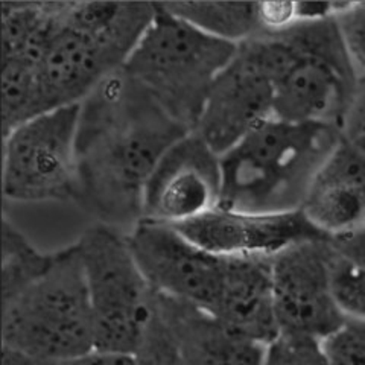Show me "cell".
<instances>
[{
    "label": "cell",
    "mask_w": 365,
    "mask_h": 365,
    "mask_svg": "<svg viewBox=\"0 0 365 365\" xmlns=\"http://www.w3.org/2000/svg\"><path fill=\"white\" fill-rule=\"evenodd\" d=\"M237 46L216 40L157 4V13L123 71L170 118L193 133L215 79Z\"/></svg>",
    "instance_id": "obj_5"
},
{
    "label": "cell",
    "mask_w": 365,
    "mask_h": 365,
    "mask_svg": "<svg viewBox=\"0 0 365 365\" xmlns=\"http://www.w3.org/2000/svg\"><path fill=\"white\" fill-rule=\"evenodd\" d=\"M157 13L153 2H66L38 63L43 113L78 106L128 61Z\"/></svg>",
    "instance_id": "obj_4"
},
{
    "label": "cell",
    "mask_w": 365,
    "mask_h": 365,
    "mask_svg": "<svg viewBox=\"0 0 365 365\" xmlns=\"http://www.w3.org/2000/svg\"><path fill=\"white\" fill-rule=\"evenodd\" d=\"M154 304L187 365H265L267 347L209 311L155 292Z\"/></svg>",
    "instance_id": "obj_15"
},
{
    "label": "cell",
    "mask_w": 365,
    "mask_h": 365,
    "mask_svg": "<svg viewBox=\"0 0 365 365\" xmlns=\"http://www.w3.org/2000/svg\"><path fill=\"white\" fill-rule=\"evenodd\" d=\"M66 2L2 4V58L38 64L58 29Z\"/></svg>",
    "instance_id": "obj_17"
},
{
    "label": "cell",
    "mask_w": 365,
    "mask_h": 365,
    "mask_svg": "<svg viewBox=\"0 0 365 365\" xmlns=\"http://www.w3.org/2000/svg\"><path fill=\"white\" fill-rule=\"evenodd\" d=\"M272 101L269 78L239 44L233 60L215 79L193 133L222 155L274 118Z\"/></svg>",
    "instance_id": "obj_12"
},
{
    "label": "cell",
    "mask_w": 365,
    "mask_h": 365,
    "mask_svg": "<svg viewBox=\"0 0 365 365\" xmlns=\"http://www.w3.org/2000/svg\"><path fill=\"white\" fill-rule=\"evenodd\" d=\"M319 344L329 365H365V322L347 318Z\"/></svg>",
    "instance_id": "obj_22"
},
{
    "label": "cell",
    "mask_w": 365,
    "mask_h": 365,
    "mask_svg": "<svg viewBox=\"0 0 365 365\" xmlns=\"http://www.w3.org/2000/svg\"><path fill=\"white\" fill-rule=\"evenodd\" d=\"M332 247L330 287L334 299L346 318L365 322V267L341 255Z\"/></svg>",
    "instance_id": "obj_21"
},
{
    "label": "cell",
    "mask_w": 365,
    "mask_h": 365,
    "mask_svg": "<svg viewBox=\"0 0 365 365\" xmlns=\"http://www.w3.org/2000/svg\"><path fill=\"white\" fill-rule=\"evenodd\" d=\"M2 134L43 113L38 64L2 58Z\"/></svg>",
    "instance_id": "obj_20"
},
{
    "label": "cell",
    "mask_w": 365,
    "mask_h": 365,
    "mask_svg": "<svg viewBox=\"0 0 365 365\" xmlns=\"http://www.w3.org/2000/svg\"><path fill=\"white\" fill-rule=\"evenodd\" d=\"M2 346L56 361L95 349V322L76 244L56 250L51 268L2 307Z\"/></svg>",
    "instance_id": "obj_6"
},
{
    "label": "cell",
    "mask_w": 365,
    "mask_h": 365,
    "mask_svg": "<svg viewBox=\"0 0 365 365\" xmlns=\"http://www.w3.org/2000/svg\"><path fill=\"white\" fill-rule=\"evenodd\" d=\"M220 155L195 133L158 160L143 190L142 220L182 225L220 205Z\"/></svg>",
    "instance_id": "obj_11"
},
{
    "label": "cell",
    "mask_w": 365,
    "mask_h": 365,
    "mask_svg": "<svg viewBox=\"0 0 365 365\" xmlns=\"http://www.w3.org/2000/svg\"><path fill=\"white\" fill-rule=\"evenodd\" d=\"M262 32L283 31L295 23V2H259Z\"/></svg>",
    "instance_id": "obj_27"
},
{
    "label": "cell",
    "mask_w": 365,
    "mask_h": 365,
    "mask_svg": "<svg viewBox=\"0 0 365 365\" xmlns=\"http://www.w3.org/2000/svg\"><path fill=\"white\" fill-rule=\"evenodd\" d=\"M64 365H139V361L133 351L95 347L81 356L66 361Z\"/></svg>",
    "instance_id": "obj_28"
},
{
    "label": "cell",
    "mask_w": 365,
    "mask_h": 365,
    "mask_svg": "<svg viewBox=\"0 0 365 365\" xmlns=\"http://www.w3.org/2000/svg\"><path fill=\"white\" fill-rule=\"evenodd\" d=\"M330 244L341 255H344L349 259L358 262L359 265L365 267V227L351 235L330 239Z\"/></svg>",
    "instance_id": "obj_29"
},
{
    "label": "cell",
    "mask_w": 365,
    "mask_h": 365,
    "mask_svg": "<svg viewBox=\"0 0 365 365\" xmlns=\"http://www.w3.org/2000/svg\"><path fill=\"white\" fill-rule=\"evenodd\" d=\"M210 314L235 332L265 346L277 339L271 259L225 257L221 291Z\"/></svg>",
    "instance_id": "obj_16"
},
{
    "label": "cell",
    "mask_w": 365,
    "mask_h": 365,
    "mask_svg": "<svg viewBox=\"0 0 365 365\" xmlns=\"http://www.w3.org/2000/svg\"><path fill=\"white\" fill-rule=\"evenodd\" d=\"M163 6L205 36L236 46L262 32L259 2H166Z\"/></svg>",
    "instance_id": "obj_18"
},
{
    "label": "cell",
    "mask_w": 365,
    "mask_h": 365,
    "mask_svg": "<svg viewBox=\"0 0 365 365\" xmlns=\"http://www.w3.org/2000/svg\"><path fill=\"white\" fill-rule=\"evenodd\" d=\"M339 140L334 125L268 119L220 155V207L251 213L300 210L314 177Z\"/></svg>",
    "instance_id": "obj_3"
},
{
    "label": "cell",
    "mask_w": 365,
    "mask_h": 365,
    "mask_svg": "<svg viewBox=\"0 0 365 365\" xmlns=\"http://www.w3.org/2000/svg\"><path fill=\"white\" fill-rule=\"evenodd\" d=\"M335 20L359 75L365 73V2H336Z\"/></svg>",
    "instance_id": "obj_23"
},
{
    "label": "cell",
    "mask_w": 365,
    "mask_h": 365,
    "mask_svg": "<svg viewBox=\"0 0 365 365\" xmlns=\"http://www.w3.org/2000/svg\"><path fill=\"white\" fill-rule=\"evenodd\" d=\"M53 253H44L11 222L2 221V307L14 302L48 271Z\"/></svg>",
    "instance_id": "obj_19"
},
{
    "label": "cell",
    "mask_w": 365,
    "mask_h": 365,
    "mask_svg": "<svg viewBox=\"0 0 365 365\" xmlns=\"http://www.w3.org/2000/svg\"><path fill=\"white\" fill-rule=\"evenodd\" d=\"M175 228L193 244L222 257L272 259L292 245L329 239L306 220L302 210L251 213L218 205Z\"/></svg>",
    "instance_id": "obj_13"
},
{
    "label": "cell",
    "mask_w": 365,
    "mask_h": 365,
    "mask_svg": "<svg viewBox=\"0 0 365 365\" xmlns=\"http://www.w3.org/2000/svg\"><path fill=\"white\" fill-rule=\"evenodd\" d=\"M95 322V347L135 351L154 318L155 292L131 253L127 233L98 222L75 242Z\"/></svg>",
    "instance_id": "obj_7"
},
{
    "label": "cell",
    "mask_w": 365,
    "mask_h": 365,
    "mask_svg": "<svg viewBox=\"0 0 365 365\" xmlns=\"http://www.w3.org/2000/svg\"><path fill=\"white\" fill-rule=\"evenodd\" d=\"M79 104L38 114L4 137L2 190L11 202H75Z\"/></svg>",
    "instance_id": "obj_8"
},
{
    "label": "cell",
    "mask_w": 365,
    "mask_h": 365,
    "mask_svg": "<svg viewBox=\"0 0 365 365\" xmlns=\"http://www.w3.org/2000/svg\"><path fill=\"white\" fill-rule=\"evenodd\" d=\"M265 365H329L319 341L279 335L267 347Z\"/></svg>",
    "instance_id": "obj_25"
},
{
    "label": "cell",
    "mask_w": 365,
    "mask_h": 365,
    "mask_svg": "<svg viewBox=\"0 0 365 365\" xmlns=\"http://www.w3.org/2000/svg\"><path fill=\"white\" fill-rule=\"evenodd\" d=\"M300 210L329 239L364 228L365 155L341 137L314 177Z\"/></svg>",
    "instance_id": "obj_14"
},
{
    "label": "cell",
    "mask_w": 365,
    "mask_h": 365,
    "mask_svg": "<svg viewBox=\"0 0 365 365\" xmlns=\"http://www.w3.org/2000/svg\"><path fill=\"white\" fill-rule=\"evenodd\" d=\"M341 137L350 145L365 140V73L359 75L350 106L341 122Z\"/></svg>",
    "instance_id": "obj_26"
},
{
    "label": "cell",
    "mask_w": 365,
    "mask_h": 365,
    "mask_svg": "<svg viewBox=\"0 0 365 365\" xmlns=\"http://www.w3.org/2000/svg\"><path fill=\"white\" fill-rule=\"evenodd\" d=\"M134 353L139 365H187L157 311L154 312L153 322Z\"/></svg>",
    "instance_id": "obj_24"
},
{
    "label": "cell",
    "mask_w": 365,
    "mask_h": 365,
    "mask_svg": "<svg viewBox=\"0 0 365 365\" xmlns=\"http://www.w3.org/2000/svg\"><path fill=\"white\" fill-rule=\"evenodd\" d=\"M2 365H64V362L2 346Z\"/></svg>",
    "instance_id": "obj_30"
},
{
    "label": "cell",
    "mask_w": 365,
    "mask_h": 365,
    "mask_svg": "<svg viewBox=\"0 0 365 365\" xmlns=\"http://www.w3.org/2000/svg\"><path fill=\"white\" fill-rule=\"evenodd\" d=\"M131 253L154 292L212 312L225 257L193 244L174 225L137 221L127 233Z\"/></svg>",
    "instance_id": "obj_9"
},
{
    "label": "cell",
    "mask_w": 365,
    "mask_h": 365,
    "mask_svg": "<svg viewBox=\"0 0 365 365\" xmlns=\"http://www.w3.org/2000/svg\"><path fill=\"white\" fill-rule=\"evenodd\" d=\"M242 46L272 84L274 118L341 127L359 73L335 17L260 32Z\"/></svg>",
    "instance_id": "obj_2"
},
{
    "label": "cell",
    "mask_w": 365,
    "mask_h": 365,
    "mask_svg": "<svg viewBox=\"0 0 365 365\" xmlns=\"http://www.w3.org/2000/svg\"><path fill=\"white\" fill-rule=\"evenodd\" d=\"M189 133L119 68L79 104L75 204L99 222L133 227L158 160Z\"/></svg>",
    "instance_id": "obj_1"
},
{
    "label": "cell",
    "mask_w": 365,
    "mask_h": 365,
    "mask_svg": "<svg viewBox=\"0 0 365 365\" xmlns=\"http://www.w3.org/2000/svg\"><path fill=\"white\" fill-rule=\"evenodd\" d=\"M330 239L292 245L271 259L280 335L322 341L346 323L330 287Z\"/></svg>",
    "instance_id": "obj_10"
}]
</instances>
